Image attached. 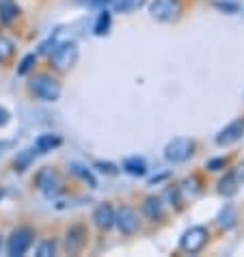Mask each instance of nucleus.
<instances>
[{
    "label": "nucleus",
    "instance_id": "f257e3e1",
    "mask_svg": "<svg viewBox=\"0 0 244 257\" xmlns=\"http://www.w3.org/2000/svg\"><path fill=\"white\" fill-rule=\"evenodd\" d=\"M28 91L39 99V102H59V97L63 93V87L59 82V78L50 76V74H35L28 82Z\"/></svg>",
    "mask_w": 244,
    "mask_h": 257
},
{
    "label": "nucleus",
    "instance_id": "f03ea898",
    "mask_svg": "<svg viewBox=\"0 0 244 257\" xmlns=\"http://www.w3.org/2000/svg\"><path fill=\"white\" fill-rule=\"evenodd\" d=\"M78 56H80V50H78L76 41L65 39V41H61V44H56V48L48 54V59H50L52 69L65 74V71L74 69V65L78 63Z\"/></svg>",
    "mask_w": 244,
    "mask_h": 257
},
{
    "label": "nucleus",
    "instance_id": "7ed1b4c3",
    "mask_svg": "<svg viewBox=\"0 0 244 257\" xmlns=\"http://www.w3.org/2000/svg\"><path fill=\"white\" fill-rule=\"evenodd\" d=\"M33 184H35V188L48 199H56L63 190H65V186H63V177L59 175V171L52 169V167L39 169L37 173H35Z\"/></svg>",
    "mask_w": 244,
    "mask_h": 257
},
{
    "label": "nucleus",
    "instance_id": "20e7f679",
    "mask_svg": "<svg viewBox=\"0 0 244 257\" xmlns=\"http://www.w3.org/2000/svg\"><path fill=\"white\" fill-rule=\"evenodd\" d=\"M207 242H210V229L203 225H192L179 235V251L197 255L207 246Z\"/></svg>",
    "mask_w": 244,
    "mask_h": 257
},
{
    "label": "nucleus",
    "instance_id": "39448f33",
    "mask_svg": "<svg viewBox=\"0 0 244 257\" xmlns=\"http://www.w3.org/2000/svg\"><path fill=\"white\" fill-rule=\"evenodd\" d=\"M197 143L188 137H175L164 145V158L173 164H182L186 160H190L195 156Z\"/></svg>",
    "mask_w": 244,
    "mask_h": 257
},
{
    "label": "nucleus",
    "instance_id": "423d86ee",
    "mask_svg": "<svg viewBox=\"0 0 244 257\" xmlns=\"http://www.w3.org/2000/svg\"><path fill=\"white\" fill-rule=\"evenodd\" d=\"M35 242V229L33 227H18V229H13L9 240H7V255L9 257H22L28 253V248L33 246Z\"/></svg>",
    "mask_w": 244,
    "mask_h": 257
},
{
    "label": "nucleus",
    "instance_id": "0eeeda50",
    "mask_svg": "<svg viewBox=\"0 0 244 257\" xmlns=\"http://www.w3.org/2000/svg\"><path fill=\"white\" fill-rule=\"evenodd\" d=\"M182 11H184L182 0H152L149 3V16L164 24L177 22L182 18Z\"/></svg>",
    "mask_w": 244,
    "mask_h": 257
},
{
    "label": "nucleus",
    "instance_id": "6e6552de",
    "mask_svg": "<svg viewBox=\"0 0 244 257\" xmlns=\"http://www.w3.org/2000/svg\"><path fill=\"white\" fill-rule=\"evenodd\" d=\"M89 242V229L84 223H74L65 229V238H63V248L67 255H78L84 251Z\"/></svg>",
    "mask_w": 244,
    "mask_h": 257
},
{
    "label": "nucleus",
    "instance_id": "1a4fd4ad",
    "mask_svg": "<svg viewBox=\"0 0 244 257\" xmlns=\"http://www.w3.org/2000/svg\"><path fill=\"white\" fill-rule=\"evenodd\" d=\"M114 227L119 229L121 235H134L141 229V216L132 205H121L114 212Z\"/></svg>",
    "mask_w": 244,
    "mask_h": 257
},
{
    "label": "nucleus",
    "instance_id": "9d476101",
    "mask_svg": "<svg viewBox=\"0 0 244 257\" xmlns=\"http://www.w3.org/2000/svg\"><path fill=\"white\" fill-rule=\"evenodd\" d=\"M242 137H244V117L233 119L231 123H227L216 134V139L214 141H216L218 147H229V145H233V143H238Z\"/></svg>",
    "mask_w": 244,
    "mask_h": 257
},
{
    "label": "nucleus",
    "instance_id": "9b49d317",
    "mask_svg": "<svg viewBox=\"0 0 244 257\" xmlns=\"http://www.w3.org/2000/svg\"><path fill=\"white\" fill-rule=\"evenodd\" d=\"M114 205L108 203V201H104V203H99L95 210H93V223H95V227L99 231H110L112 227H114Z\"/></svg>",
    "mask_w": 244,
    "mask_h": 257
},
{
    "label": "nucleus",
    "instance_id": "f8f14e48",
    "mask_svg": "<svg viewBox=\"0 0 244 257\" xmlns=\"http://www.w3.org/2000/svg\"><path fill=\"white\" fill-rule=\"evenodd\" d=\"M141 212L143 216L152 223H158V220L164 218V201L160 197H147L145 201L141 203Z\"/></svg>",
    "mask_w": 244,
    "mask_h": 257
},
{
    "label": "nucleus",
    "instance_id": "ddd939ff",
    "mask_svg": "<svg viewBox=\"0 0 244 257\" xmlns=\"http://www.w3.org/2000/svg\"><path fill=\"white\" fill-rule=\"evenodd\" d=\"M61 145H63L61 134H54V132L39 134V137L35 139V143H33V147L37 149V154H50V152H54V149H59Z\"/></svg>",
    "mask_w": 244,
    "mask_h": 257
},
{
    "label": "nucleus",
    "instance_id": "4468645a",
    "mask_svg": "<svg viewBox=\"0 0 244 257\" xmlns=\"http://www.w3.org/2000/svg\"><path fill=\"white\" fill-rule=\"evenodd\" d=\"M147 160L141 158V156H128V158H124V162H121V171L132 177H145L147 175Z\"/></svg>",
    "mask_w": 244,
    "mask_h": 257
},
{
    "label": "nucleus",
    "instance_id": "2eb2a0df",
    "mask_svg": "<svg viewBox=\"0 0 244 257\" xmlns=\"http://www.w3.org/2000/svg\"><path fill=\"white\" fill-rule=\"evenodd\" d=\"M216 190H218V195H220V197H225V199H231V197L238 195V190H240V182H238V177H235L233 169L229 171V173H225V175H222L220 180H218Z\"/></svg>",
    "mask_w": 244,
    "mask_h": 257
},
{
    "label": "nucleus",
    "instance_id": "dca6fc26",
    "mask_svg": "<svg viewBox=\"0 0 244 257\" xmlns=\"http://www.w3.org/2000/svg\"><path fill=\"white\" fill-rule=\"evenodd\" d=\"M238 210L233 208L231 203H227L225 208H222L220 212H218V216H216V225L220 227L222 231H231L235 225H238Z\"/></svg>",
    "mask_w": 244,
    "mask_h": 257
},
{
    "label": "nucleus",
    "instance_id": "f3484780",
    "mask_svg": "<svg viewBox=\"0 0 244 257\" xmlns=\"http://www.w3.org/2000/svg\"><path fill=\"white\" fill-rule=\"evenodd\" d=\"M179 190H182V197L186 199V201H195L201 192H203V184H201V180L197 175H190L179 184Z\"/></svg>",
    "mask_w": 244,
    "mask_h": 257
},
{
    "label": "nucleus",
    "instance_id": "a211bd4d",
    "mask_svg": "<svg viewBox=\"0 0 244 257\" xmlns=\"http://www.w3.org/2000/svg\"><path fill=\"white\" fill-rule=\"evenodd\" d=\"M69 171H71V175L78 177L82 184H87L89 188H97V180H95V175H93V171L87 167V164H82V162H71L69 164Z\"/></svg>",
    "mask_w": 244,
    "mask_h": 257
},
{
    "label": "nucleus",
    "instance_id": "6ab92c4d",
    "mask_svg": "<svg viewBox=\"0 0 244 257\" xmlns=\"http://www.w3.org/2000/svg\"><path fill=\"white\" fill-rule=\"evenodd\" d=\"M37 156H39V154H37V149H35V147L18 152L16 160H13V171H16V173H24L26 169L33 167V162H35V158H37Z\"/></svg>",
    "mask_w": 244,
    "mask_h": 257
},
{
    "label": "nucleus",
    "instance_id": "aec40b11",
    "mask_svg": "<svg viewBox=\"0 0 244 257\" xmlns=\"http://www.w3.org/2000/svg\"><path fill=\"white\" fill-rule=\"evenodd\" d=\"M20 18V7L13 0H0V24L11 26Z\"/></svg>",
    "mask_w": 244,
    "mask_h": 257
},
{
    "label": "nucleus",
    "instance_id": "412c9836",
    "mask_svg": "<svg viewBox=\"0 0 244 257\" xmlns=\"http://www.w3.org/2000/svg\"><path fill=\"white\" fill-rule=\"evenodd\" d=\"M110 24H112V16L108 9H99L95 22H93V35L95 37H104L110 33Z\"/></svg>",
    "mask_w": 244,
    "mask_h": 257
},
{
    "label": "nucleus",
    "instance_id": "4be33fe9",
    "mask_svg": "<svg viewBox=\"0 0 244 257\" xmlns=\"http://www.w3.org/2000/svg\"><path fill=\"white\" fill-rule=\"evenodd\" d=\"M160 199H162V201H167L171 208H175V210H182L184 203H186V199L182 197V190H179V186H167Z\"/></svg>",
    "mask_w": 244,
    "mask_h": 257
},
{
    "label": "nucleus",
    "instance_id": "5701e85b",
    "mask_svg": "<svg viewBox=\"0 0 244 257\" xmlns=\"http://www.w3.org/2000/svg\"><path fill=\"white\" fill-rule=\"evenodd\" d=\"M147 0H114V3L110 5V9L114 13H134V11H139L141 7H145Z\"/></svg>",
    "mask_w": 244,
    "mask_h": 257
},
{
    "label": "nucleus",
    "instance_id": "b1692460",
    "mask_svg": "<svg viewBox=\"0 0 244 257\" xmlns=\"http://www.w3.org/2000/svg\"><path fill=\"white\" fill-rule=\"evenodd\" d=\"M16 54V41L0 35V65H7Z\"/></svg>",
    "mask_w": 244,
    "mask_h": 257
},
{
    "label": "nucleus",
    "instance_id": "393cba45",
    "mask_svg": "<svg viewBox=\"0 0 244 257\" xmlns=\"http://www.w3.org/2000/svg\"><path fill=\"white\" fill-rule=\"evenodd\" d=\"M56 251H59V242L54 238H46V240L39 242L37 257H52V255H56Z\"/></svg>",
    "mask_w": 244,
    "mask_h": 257
},
{
    "label": "nucleus",
    "instance_id": "a878e982",
    "mask_svg": "<svg viewBox=\"0 0 244 257\" xmlns=\"http://www.w3.org/2000/svg\"><path fill=\"white\" fill-rule=\"evenodd\" d=\"M93 169L95 171H99L102 175H119V171H121V167H117L114 162H108V160H95L93 162Z\"/></svg>",
    "mask_w": 244,
    "mask_h": 257
},
{
    "label": "nucleus",
    "instance_id": "bb28decb",
    "mask_svg": "<svg viewBox=\"0 0 244 257\" xmlns=\"http://www.w3.org/2000/svg\"><path fill=\"white\" fill-rule=\"evenodd\" d=\"M37 65V54H26L22 61H20V67H18V76H28L31 71Z\"/></svg>",
    "mask_w": 244,
    "mask_h": 257
},
{
    "label": "nucleus",
    "instance_id": "cd10ccee",
    "mask_svg": "<svg viewBox=\"0 0 244 257\" xmlns=\"http://www.w3.org/2000/svg\"><path fill=\"white\" fill-rule=\"evenodd\" d=\"M214 9H218V11H222V13H238L240 11V5L238 3H229V0H214Z\"/></svg>",
    "mask_w": 244,
    "mask_h": 257
},
{
    "label": "nucleus",
    "instance_id": "c85d7f7f",
    "mask_svg": "<svg viewBox=\"0 0 244 257\" xmlns=\"http://www.w3.org/2000/svg\"><path fill=\"white\" fill-rule=\"evenodd\" d=\"M227 164H229V158L220 156V158H210V160H207L205 169L207 171H222V169H227Z\"/></svg>",
    "mask_w": 244,
    "mask_h": 257
},
{
    "label": "nucleus",
    "instance_id": "c756f323",
    "mask_svg": "<svg viewBox=\"0 0 244 257\" xmlns=\"http://www.w3.org/2000/svg\"><path fill=\"white\" fill-rule=\"evenodd\" d=\"M80 5H84V7H89V9H108V7L114 3V0H78Z\"/></svg>",
    "mask_w": 244,
    "mask_h": 257
},
{
    "label": "nucleus",
    "instance_id": "7c9ffc66",
    "mask_svg": "<svg viewBox=\"0 0 244 257\" xmlns=\"http://www.w3.org/2000/svg\"><path fill=\"white\" fill-rule=\"evenodd\" d=\"M9 121H11V112L7 110L5 106H0V127H5Z\"/></svg>",
    "mask_w": 244,
    "mask_h": 257
},
{
    "label": "nucleus",
    "instance_id": "2f4dec72",
    "mask_svg": "<svg viewBox=\"0 0 244 257\" xmlns=\"http://www.w3.org/2000/svg\"><path fill=\"white\" fill-rule=\"evenodd\" d=\"M233 173H235V177H238V182H240V186H244V162H240L238 167L233 169Z\"/></svg>",
    "mask_w": 244,
    "mask_h": 257
},
{
    "label": "nucleus",
    "instance_id": "473e14b6",
    "mask_svg": "<svg viewBox=\"0 0 244 257\" xmlns=\"http://www.w3.org/2000/svg\"><path fill=\"white\" fill-rule=\"evenodd\" d=\"M164 180H169V173H160V175H156L149 180V186H156V184H162Z\"/></svg>",
    "mask_w": 244,
    "mask_h": 257
},
{
    "label": "nucleus",
    "instance_id": "72a5a7b5",
    "mask_svg": "<svg viewBox=\"0 0 244 257\" xmlns=\"http://www.w3.org/2000/svg\"><path fill=\"white\" fill-rule=\"evenodd\" d=\"M13 145H16V141H0V156H3L5 152H9Z\"/></svg>",
    "mask_w": 244,
    "mask_h": 257
},
{
    "label": "nucleus",
    "instance_id": "f704fd0d",
    "mask_svg": "<svg viewBox=\"0 0 244 257\" xmlns=\"http://www.w3.org/2000/svg\"><path fill=\"white\" fill-rule=\"evenodd\" d=\"M3 197H5V190H3V188H0V201H3Z\"/></svg>",
    "mask_w": 244,
    "mask_h": 257
},
{
    "label": "nucleus",
    "instance_id": "c9c22d12",
    "mask_svg": "<svg viewBox=\"0 0 244 257\" xmlns=\"http://www.w3.org/2000/svg\"><path fill=\"white\" fill-rule=\"evenodd\" d=\"M0 248H3V238H0Z\"/></svg>",
    "mask_w": 244,
    "mask_h": 257
}]
</instances>
